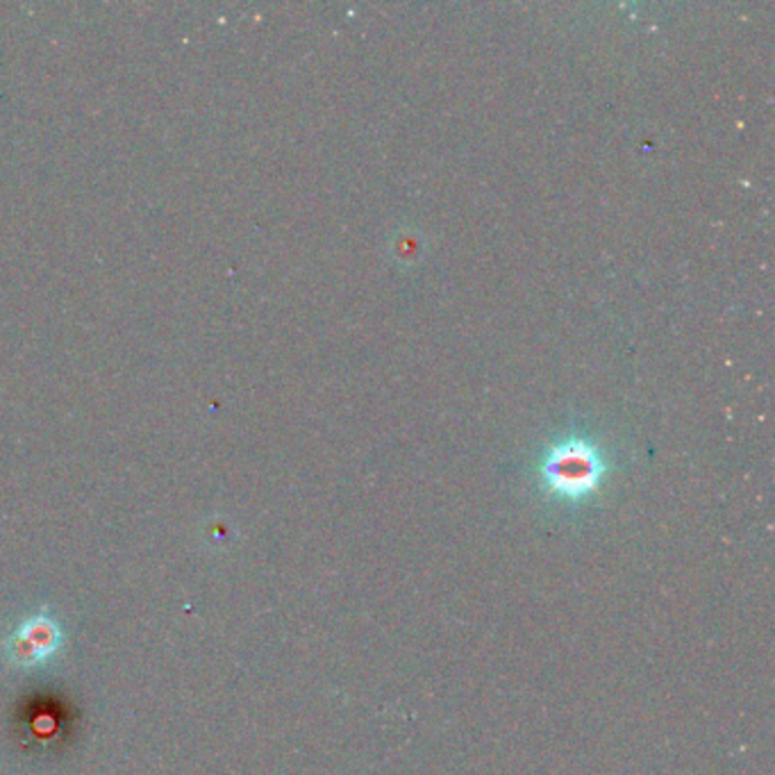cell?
<instances>
[{
	"mask_svg": "<svg viewBox=\"0 0 775 775\" xmlns=\"http://www.w3.org/2000/svg\"><path fill=\"white\" fill-rule=\"evenodd\" d=\"M64 635L55 618L46 612L30 616L23 625H19L14 635L8 639L6 648L10 659L17 667H40L46 659H51L62 648Z\"/></svg>",
	"mask_w": 775,
	"mask_h": 775,
	"instance_id": "2",
	"label": "cell"
},
{
	"mask_svg": "<svg viewBox=\"0 0 775 775\" xmlns=\"http://www.w3.org/2000/svg\"><path fill=\"white\" fill-rule=\"evenodd\" d=\"M607 464L596 444L571 437L552 446L539 466L543 489L562 503H582L603 485Z\"/></svg>",
	"mask_w": 775,
	"mask_h": 775,
	"instance_id": "1",
	"label": "cell"
}]
</instances>
